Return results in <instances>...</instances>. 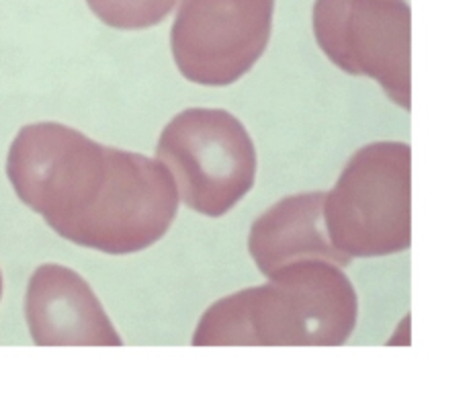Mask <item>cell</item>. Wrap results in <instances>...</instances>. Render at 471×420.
I'll use <instances>...</instances> for the list:
<instances>
[{"label":"cell","mask_w":471,"mask_h":420,"mask_svg":"<svg viewBox=\"0 0 471 420\" xmlns=\"http://www.w3.org/2000/svg\"><path fill=\"white\" fill-rule=\"evenodd\" d=\"M8 177L21 199L72 242L95 193L80 246L115 254L162 238L180 199L162 162L95 144L57 123L23 127L8 154Z\"/></svg>","instance_id":"obj_1"},{"label":"cell","mask_w":471,"mask_h":420,"mask_svg":"<svg viewBox=\"0 0 471 420\" xmlns=\"http://www.w3.org/2000/svg\"><path fill=\"white\" fill-rule=\"evenodd\" d=\"M359 320V297L342 266L299 261L215 301L203 314L193 344H320L338 346Z\"/></svg>","instance_id":"obj_2"},{"label":"cell","mask_w":471,"mask_h":420,"mask_svg":"<svg viewBox=\"0 0 471 420\" xmlns=\"http://www.w3.org/2000/svg\"><path fill=\"white\" fill-rule=\"evenodd\" d=\"M412 152L404 142H373L348 158L324 197L330 244L347 259L397 254L412 244Z\"/></svg>","instance_id":"obj_3"},{"label":"cell","mask_w":471,"mask_h":420,"mask_svg":"<svg viewBox=\"0 0 471 420\" xmlns=\"http://www.w3.org/2000/svg\"><path fill=\"white\" fill-rule=\"evenodd\" d=\"M178 197L207 217L225 215L256 179V150L242 121L223 109H187L166 127L156 146Z\"/></svg>","instance_id":"obj_4"},{"label":"cell","mask_w":471,"mask_h":420,"mask_svg":"<svg viewBox=\"0 0 471 420\" xmlns=\"http://www.w3.org/2000/svg\"><path fill=\"white\" fill-rule=\"evenodd\" d=\"M312 29L338 70L375 80L389 101L410 111L412 13L406 0H316Z\"/></svg>","instance_id":"obj_5"},{"label":"cell","mask_w":471,"mask_h":420,"mask_svg":"<svg viewBox=\"0 0 471 420\" xmlns=\"http://www.w3.org/2000/svg\"><path fill=\"white\" fill-rule=\"evenodd\" d=\"M274 0H180L170 50L187 80L227 86L250 72L269 45Z\"/></svg>","instance_id":"obj_6"},{"label":"cell","mask_w":471,"mask_h":420,"mask_svg":"<svg viewBox=\"0 0 471 420\" xmlns=\"http://www.w3.org/2000/svg\"><path fill=\"white\" fill-rule=\"evenodd\" d=\"M324 197L326 193L285 197L252 224L248 248L267 277L299 261H328L338 266L350 262L328 240Z\"/></svg>","instance_id":"obj_7"},{"label":"cell","mask_w":471,"mask_h":420,"mask_svg":"<svg viewBox=\"0 0 471 420\" xmlns=\"http://www.w3.org/2000/svg\"><path fill=\"white\" fill-rule=\"evenodd\" d=\"M180 0H86L93 15L113 29L137 31L160 25Z\"/></svg>","instance_id":"obj_8"}]
</instances>
